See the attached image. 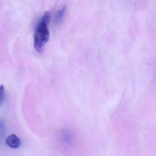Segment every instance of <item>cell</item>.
Returning <instances> with one entry per match:
<instances>
[{"label": "cell", "mask_w": 156, "mask_h": 156, "mask_svg": "<svg viewBox=\"0 0 156 156\" xmlns=\"http://www.w3.org/2000/svg\"><path fill=\"white\" fill-rule=\"evenodd\" d=\"M66 11V6H64L56 14L55 18V22L56 23H59L61 22L64 15L65 14V12Z\"/></svg>", "instance_id": "obj_3"}, {"label": "cell", "mask_w": 156, "mask_h": 156, "mask_svg": "<svg viewBox=\"0 0 156 156\" xmlns=\"http://www.w3.org/2000/svg\"><path fill=\"white\" fill-rule=\"evenodd\" d=\"M6 143L8 146L13 149L18 148L21 145L20 139L14 134L11 135L6 138Z\"/></svg>", "instance_id": "obj_2"}, {"label": "cell", "mask_w": 156, "mask_h": 156, "mask_svg": "<svg viewBox=\"0 0 156 156\" xmlns=\"http://www.w3.org/2000/svg\"><path fill=\"white\" fill-rule=\"evenodd\" d=\"M5 99V91L3 84L0 85V105L2 104Z\"/></svg>", "instance_id": "obj_4"}, {"label": "cell", "mask_w": 156, "mask_h": 156, "mask_svg": "<svg viewBox=\"0 0 156 156\" xmlns=\"http://www.w3.org/2000/svg\"><path fill=\"white\" fill-rule=\"evenodd\" d=\"M50 19V14L46 12L38 24L34 36V47L38 53H42L43 48L48 43L49 38L48 25Z\"/></svg>", "instance_id": "obj_1"}, {"label": "cell", "mask_w": 156, "mask_h": 156, "mask_svg": "<svg viewBox=\"0 0 156 156\" xmlns=\"http://www.w3.org/2000/svg\"><path fill=\"white\" fill-rule=\"evenodd\" d=\"M64 135V139L66 143L68 144H71L73 141V136L71 133L69 132H66Z\"/></svg>", "instance_id": "obj_5"}]
</instances>
